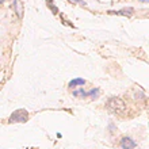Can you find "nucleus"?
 <instances>
[{
  "label": "nucleus",
  "mask_w": 149,
  "mask_h": 149,
  "mask_svg": "<svg viewBox=\"0 0 149 149\" xmlns=\"http://www.w3.org/2000/svg\"><path fill=\"white\" fill-rule=\"evenodd\" d=\"M106 106L111 113H115V114H121L122 111L125 110V103L122 102L119 98H110L107 100Z\"/></svg>",
  "instance_id": "1"
},
{
  "label": "nucleus",
  "mask_w": 149,
  "mask_h": 149,
  "mask_svg": "<svg viewBox=\"0 0 149 149\" xmlns=\"http://www.w3.org/2000/svg\"><path fill=\"white\" fill-rule=\"evenodd\" d=\"M27 111L26 110H18L15 111V113H12V115L10 117V119H8V122H11V123H14V122H26L27 121Z\"/></svg>",
  "instance_id": "2"
},
{
  "label": "nucleus",
  "mask_w": 149,
  "mask_h": 149,
  "mask_svg": "<svg viewBox=\"0 0 149 149\" xmlns=\"http://www.w3.org/2000/svg\"><path fill=\"white\" fill-rule=\"evenodd\" d=\"M119 145H121L122 149H134L136 146H137V144H136V141H134L132 137L125 136V137H122L121 142H119Z\"/></svg>",
  "instance_id": "3"
},
{
  "label": "nucleus",
  "mask_w": 149,
  "mask_h": 149,
  "mask_svg": "<svg viewBox=\"0 0 149 149\" xmlns=\"http://www.w3.org/2000/svg\"><path fill=\"white\" fill-rule=\"evenodd\" d=\"M110 14H114V15H123V16H133L134 10L133 8H123V10H118V11H110Z\"/></svg>",
  "instance_id": "4"
},
{
  "label": "nucleus",
  "mask_w": 149,
  "mask_h": 149,
  "mask_svg": "<svg viewBox=\"0 0 149 149\" xmlns=\"http://www.w3.org/2000/svg\"><path fill=\"white\" fill-rule=\"evenodd\" d=\"M86 84V80L84 79H80V77H77V79H73V80H71L69 81V88H76V87H83Z\"/></svg>",
  "instance_id": "5"
},
{
  "label": "nucleus",
  "mask_w": 149,
  "mask_h": 149,
  "mask_svg": "<svg viewBox=\"0 0 149 149\" xmlns=\"http://www.w3.org/2000/svg\"><path fill=\"white\" fill-rule=\"evenodd\" d=\"M14 7H15V11H16V15L22 18L23 16V8H22V3L20 0H14Z\"/></svg>",
  "instance_id": "6"
},
{
  "label": "nucleus",
  "mask_w": 149,
  "mask_h": 149,
  "mask_svg": "<svg viewBox=\"0 0 149 149\" xmlns=\"http://www.w3.org/2000/svg\"><path fill=\"white\" fill-rule=\"evenodd\" d=\"M99 95H100V91H99V88H92V90H90L88 92H87V98H91L92 100L94 99H98Z\"/></svg>",
  "instance_id": "7"
},
{
  "label": "nucleus",
  "mask_w": 149,
  "mask_h": 149,
  "mask_svg": "<svg viewBox=\"0 0 149 149\" xmlns=\"http://www.w3.org/2000/svg\"><path fill=\"white\" fill-rule=\"evenodd\" d=\"M72 95L73 96H76V98H87V92L83 88H73V92H72Z\"/></svg>",
  "instance_id": "8"
},
{
  "label": "nucleus",
  "mask_w": 149,
  "mask_h": 149,
  "mask_svg": "<svg viewBox=\"0 0 149 149\" xmlns=\"http://www.w3.org/2000/svg\"><path fill=\"white\" fill-rule=\"evenodd\" d=\"M47 3H49V8H50L52 11H53V14H57V8H56V6L53 4V1H50V0H47Z\"/></svg>",
  "instance_id": "9"
},
{
  "label": "nucleus",
  "mask_w": 149,
  "mask_h": 149,
  "mask_svg": "<svg viewBox=\"0 0 149 149\" xmlns=\"http://www.w3.org/2000/svg\"><path fill=\"white\" fill-rule=\"evenodd\" d=\"M74 3H77V4H80V6H83V7H84V6H87V3L86 1H84V0H73Z\"/></svg>",
  "instance_id": "10"
},
{
  "label": "nucleus",
  "mask_w": 149,
  "mask_h": 149,
  "mask_svg": "<svg viewBox=\"0 0 149 149\" xmlns=\"http://www.w3.org/2000/svg\"><path fill=\"white\" fill-rule=\"evenodd\" d=\"M109 130H110V132H114V130H115V127H114L113 123H110V126H109Z\"/></svg>",
  "instance_id": "11"
},
{
  "label": "nucleus",
  "mask_w": 149,
  "mask_h": 149,
  "mask_svg": "<svg viewBox=\"0 0 149 149\" xmlns=\"http://www.w3.org/2000/svg\"><path fill=\"white\" fill-rule=\"evenodd\" d=\"M138 1H140V3H144V4H146L149 1V0H138Z\"/></svg>",
  "instance_id": "12"
},
{
  "label": "nucleus",
  "mask_w": 149,
  "mask_h": 149,
  "mask_svg": "<svg viewBox=\"0 0 149 149\" xmlns=\"http://www.w3.org/2000/svg\"><path fill=\"white\" fill-rule=\"evenodd\" d=\"M4 1H6V0H0V6H1V4H3Z\"/></svg>",
  "instance_id": "13"
}]
</instances>
